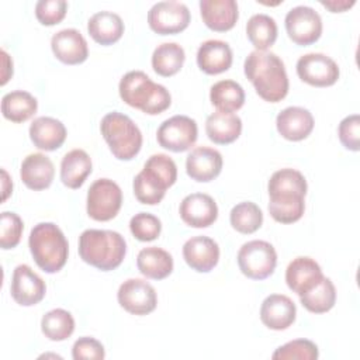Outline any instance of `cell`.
I'll use <instances>...</instances> for the list:
<instances>
[{
    "label": "cell",
    "mask_w": 360,
    "mask_h": 360,
    "mask_svg": "<svg viewBox=\"0 0 360 360\" xmlns=\"http://www.w3.org/2000/svg\"><path fill=\"white\" fill-rule=\"evenodd\" d=\"M245 76L256 93L269 103L281 101L288 93V76L283 60L269 51H253L245 59Z\"/></svg>",
    "instance_id": "1"
},
{
    "label": "cell",
    "mask_w": 360,
    "mask_h": 360,
    "mask_svg": "<svg viewBox=\"0 0 360 360\" xmlns=\"http://www.w3.org/2000/svg\"><path fill=\"white\" fill-rule=\"evenodd\" d=\"M127 253L124 236L108 229H86L79 236V255L83 262L101 270L117 269Z\"/></svg>",
    "instance_id": "2"
},
{
    "label": "cell",
    "mask_w": 360,
    "mask_h": 360,
    "mask_svg": "<svg viewBox=\"0 0 360 360\" xmlns=\"http://www.w3.org/2000/svg\"><path fill=\"white\" fill-rule=\"evenodd\" d=\"M118 91L124 103L149 115L160 114L172 104L169 90L165 86L152 82L142 70H131L125 73L120 80Z\"/></svg>",
    "instance_id": "3"
},
{
    "label": "cell",
    "mask_w": 360,
    "mask_h": 360,
    "mask_svg": "<svg viewBox=\"0 0 360 360\" xmlns=\"http://www.w3.org/2000/svg\"><path fill=\"white\" fill-rule=\"evenodd\" d=\"M176 180L177 166L174 160L165 153H156L145 162L143 169L135 176L134 194L139 202L156 205Z\"/></svg>",
    "instance_id": "4"
},
{
    "label": "cell",
    "mask_w": 360,
    "mask_h": 360,
    "mask_svg": "<svg viewBox=\"0 0 360 360\" xmlns=\"http://www.w3.org/2000/svg\"><path fill=\"white\" fill-rule=\"evenodd\" d=\"M28 246L37 266L45 273H58L66 264L69 243L53 222L37 224L31 229Z\"/></svg>",
    "instance_id": "5"
},
{
    "label": "cell",
    "mask_w": 360,
    "mask_h": 360,
    "mask_svg": "<svg viewBox=\"0 0 360 360\" xmlns=\"http://www.w3.org/2000/svg\"><path fill=\"white\" fill-rule=\"evenodd\" d=\"M100 131L111 153L120 160L134 159L142 148V134L125 114L112 111L103 117Z\"/></svg>",
    "instance_id": "6"
},
{
    "label": "cell",
    "mask_w": 360,
    "mask_h": 360,
    "mask_svg": "<svg viewBox=\"0 0 360 360\" xmlns=\"http://www.w3.org/2000/svg\"><path fill=\"white\" fill-rule=\"evenodd\" d=\"M239 270L252 280H264L274 273L277 253L271 243L266 240H249L238 252Z\"/></svg>",
    "instance_id": "7"
},
{
    "label": "cell",
    "mask_w": 360,
    "mask_h": 360,
    "mask_svg": "<svg viewBox=\"0 0 360 360\" xmlns=\"http://www.w3.org/2000/svg\"><path fill=\"white\" fill-rule=\"evenodd\" d=\"M122 205V191L110 179H97L87 191V214L94 221H110Z\"/></svg>",
    "instance_id": "8"
},
{
    "label": "cell",
    "mask_w": 360,
    "mask_h": 360,
    "mask_svg": "<svg viewBox=\"0 0 360 360\" xmlns=\"http://www.w3.org/2000/svg\"><path fill=\"white\" fill-rule=\"evenodd\" d=\"M197 122L187 115H173L165 120L158 128V142L172 152H186L197 141Z\"/></svg>",
    "instance_id": "9"
},
{
    "label": "cell",
    "mask_w": 360,
    "mask_h": 360,
    "mask_svg": "<svg viewBox=\"0 0 360 360\" xmlns=\"http://www.w3.org/2000/svg\"><path fill=\"white\" fill-rule=\"evenodd\" d=\"M188 7L180 1H159L148 11V24L152 31L160 35H170L184 31L190 24Z\"/></svg>",
    "instance_id": "10"
},
{
    "label": "cell",
    "mask_w": 360,
    "mask_h": 360,
    "mask_svg": "<svg viewBox=\"0 0 360 360\" xmlns=\"http://www.w3.org/2000/svg\"><path fill=\"white\" fill-rule=\"evenodd\" d=\"M285 30L292 42L297 45H311L322 34L321 15L308 6H297L285 15Z\"/></svg>",
    "instance_id": "11"
},
{
    "label": "cell",
    "mask_w": 360,
    "mask_h": 360,
    "mask_svg": "<svg viewBox=\"0 0 360 360\" xmlns=\"http://www.w3.org/2000/svg\"><path fill=\"white\" fill-rule=\"evenodd\" d=\"M298 77L315 87H328L338 82L339 66L325 53L311 52L302 55L297 62Z\"/></svg>",
    "instance_id": "12"
},
{
    "label": "cell",
    "mask_w": 360,
    "mask_h": 360,
    "mask_svg": "<svg viewBox=\"0 0 360 360\" xmlns=\"http://www.w3.org/2000/svg\"><path fill=\"white\" fill-rule=\"evenodd\" d=\"M118 304L132 315H148L158 305L155 288L142 278L125 280L117 292Z\"/></svg>",
    "instance_id": "13"
},
{
    "label": "cell",
    "mask_w": 360,
    "mask_h": 360,
    "mask_svg": "<svg viewBox=\"0 0 360 360\" xmlns=\"http://www.w3.org/2000/svg\"><path fill=\"white\" fill-rule=\"evenodd\" d=\"M307 188L308 186L304 174L290 167L274 172L267 184L270 202L304 201Z\"/></svg>",
    "instance_id": "14"
},
{
    "label": "cell",
    "mask_w": 360,
    "mask_h": 360,
    "mask_svg": "<svg viewBox=\"0 0 360 360\" xmlns=\"http://www.w3.org/2000/svg\"><path fill=\"white\" fill-rule=\"evenodd\" d=\"M10 292L18 305L31 307L42 301L46 285L28 264H18L13 271Z\"/></svg>",
    "instance_id": "15"
},
{
    "label": "cell",
    "mask_w": 360,
    "mask_h": 360,
    "mask_svg": "<svg viewBox=\"0 0 360 360\" xmlns=\"http://www.w3.org/2000/svg\"><path fill=\"white\" fill-rule=\"evenodd\" d=\"M180 218L193 228H207L218 218V205L214 198L205 193H193L186 195L179 207Z\"/></svg>",
    "instance_id": "16"
},
{
    "label": "cell",
    "mask_w": 360,
    "mask_h": 360,
    "mask_svg": "<svg viewBox=\"0 0 360 360\" xmlns=\"http://www.w3.org/2000/svg\"><path fill=\"white\" fill-rule=\"evenodd\" d=\"M183 257L193 270L208 273L218 264L219 246L208 236H193L183 245Z\"/></svg>",
    "instance_id": "17"
},
{
    "label": "cell",
    "mask_w": 360,
    "mask_h": 360,
    "mask_svg": "<svg viewBox=\"0 0 360 360\" xmlns=\"http://www.w3.org/2000/svg\"><path fill=\"white\" fill-rule=\"evenodd\" d=\"M51 48L55 58L65 65L83 63L89 56L87 42L75 28H65L53 34Z\"/></svg>",
    "instance_id": "18"
},
{
    "label": "cell",
    "mask_w": 360,
    "mask_h": 360,
    "mask_svg": "<svg viewBox=\"0 0 360 360\" xmlns=\"http://www.w3.org/2000/svg\"><path fill=\"white\" fill-rule=\"evenodd\" d=\"M222 163V155L217 149L198 146L187 155L186 172L193 180L207 183L219 176Z\"/></svg>",
    "instance_id": "19"
},
{
    "label": "cell",
    "mask_w": 360,
    "mask_h": 360,
    "mask_svg": "<svg viewBox=\"0 0 360 360\" xmlns=\"http://www.w3.org/2000/svg\"><path fill=\"white\" fill-rule=\"evenodd\" d=\"M297 315L294 301L284 294H271L260 307L262 322L273 330H284L292 325Z\"/></svg>",
    "instance_id": "20"
},
{
    "label": "cell",
    "mask_w": 360,
    "mask_h": 360,
    "mask_svg": "<svg viewBox=\"0 0 360 360\" xmlns=\"http://www.w3.org/2000/svg\"><path fill=\"white\" fill-rule=\"evenodd\" d=\"M323 274L321 266L308 256L295 257L285 270V283L290 290L295 294L302 295L304 292L314 288L321 280Z\"/></svg>",
    "instance_id": "21"
},
{
    "label": "cell",
    "mask_w": 360,
    "mask_h": 360,
    "mask_svg": "<svg viewBox=\"0 0 360 360\" xmlns=\"http://www.w3.org/2000/svg\"><path fill=\"white\" fill-rule=\"evenodd\" d=\"M200 13L204 24L217 32H225L233 28L239 11L235 0H201Z\"/></svg>",
    "instance_id": "22"
},
{
    "label": "cell",
    "mask_w": 360,
    "mask_h": 360,
    "mask_svg": "<svg viewBox=\"0 0 360 360\" xmlns=\"http://www.w3.org/2000/svg\"><path fill=\"white\" fill-rule=\"evenodd\" d=\"M278 134L288 141H302L314 129V117L304 107H287L276 118Z\"/></svg>",
    "instance_id": "23"
},
{
    "label": "cell",
    "mask_w": 360,
    "mask_h": 360,
    "mask_svg": "<svg viewBox=\"0 0 360 360\" xmlns=\"http://www.w3.org/2000/svg\"><path fill=\"white\" fill-rule=\"evenodd\" d=\"M20 176L28 188L39 191L48 188L52 184L55 167L46 155L31 153L22 160Z\"/></svg>",
    "instance_id": "24"
},
{
    "label": "cell",
    "mask_w": 360,
    "mask_h": 360,
    "mask_svg": "<svg viewBox=\"0 0 360 360\" xmlns=\"http://www.w3.org/2000/svg\"><path fill=\"white\" fill-rule=\"evenodd\" d=\"M197 65L207 75H219L232 65V49L221 39H208L197 51Z\"/></svg>",
    "instance_id": "25"
},
{
    "label": "cell",
    "mask_w": 360,
    "mask_h": 360,
    "mask_svg": "<svg viewBox=\"0 0 360 360\" xmlns=\"http://www.w3.org/2000/svg\"><path fill=\"white\" fill-rule=\"evenodd\" d=\"M65 125L52 117H38L30 125V138L41 150H56L66 139Z\"/></svg>",
    "instance_id": "26"
},
{
    "label": "cell",
    "mask_w": 360,
    "mask_h": 360,
    "mask_svg": "<svg viewBox=\"0 0 360 360\" xmlns=\"http://www.w3.org/2000/svg\"><path fill=\"white\" fill-rule=\"evenodd\" d=\"M205 132L214 143H232L242 132V120L233 112L215 111L205 121Z\"/></svg>",
    "instance_id": "27"
},
{
    "label": "cell",
    "mask_w": 360,
    "mask_h": 360,
    "mask_svg": "<svg viewBox=\"0 0 360 360\" xmlns=\"http://www.w3.org/2000/svg\"><path fill=\"white\" fill-rule=\"evenodd\" d=\"M91 158L83 149H72L60 162V180L69 188H79L91 173Z\"/></svg>",
    "instance_id": "28"
},
{
    "label": "cell",
    "mask_w": 360,
    "mask_h": 360,
    "mask_svg": "<svg viewBox=\"0 0 360 360\" xmlns=\"http://www.w3.org/2000/svg\"><path fill=\"white\" fill-rule=\"evenodd\" d=\"M136 266L145 277L163 280L173 271V257L162 248L149 246L139 250L136 256Z\"/></svg>",
    "instance_id": "29"
},
{
    "label": "cell",
    "mask_w": 360,
    "mask_h": 360,
    "mask_svg": "<svg viewBox=\"0 0 360 360\" xmlns=\"http://www.w3.org/2000/svg\"><path fill=\"white\" fill-rule=\"evenodd\" d=\"M87 31L97 44L111 45L122 37L124 22L112 11H98L89 18Z\"/></svg>",
    "instance_id": "30"
},
{
    "label": "cell",
    "mask_w": 360,
    "mask_h": 360,
    "mask_svg": "<svg viewBox=\"0 0 360 360\" xmlns=\"http://www.w3.org/2000/svg\"><path fill=\"white\" fill-rule=\"evenodd\" d=\"M38 110L37 98L24 90H14L3 96L1 112L4 118L13 122H25Z\"/></svg>",
    "instance_id": "31"
},
{
    "label": "cell",
    "mask_w": 360,
    "mask_h": 360,
    "mask_svg": "<svg viewBox=\"0 0 360 360\" xmlns=\"http://www.w3.org/2000/svg\"><path fill=\"white\" fill-rule=\"evenodd\" d=\"M184 59V49L179 44L163 42L158 45L152 53V68L158 75L169 77L181 69Z\"/></svg>",
    "instance_id": "32"
},
{
    "label": "cell",
    "mask_w": 360,
    "mask_h": 360,
    "mask_svg": "<svg viewBox=\"0 0 360 360\" xmlns=\"http://www.w3.org/2000/svg\"><path fill=\"white\" fill-rule=\"evenodd\" d=\"M210 100L218 111L233 112L242 108L245 103V91L242 86L233 80H219L211 86Z\"/></svg>",
    "instance_id": "33"
},
{
    "label": "cell",
    "mask_w": 360,
    "mask_h": 360,
    "mask_svg": "<svg viewBox=\"0 0 360 360\" xmlns=\"http://www.w3.org/2000/svg\"><path fill=\"white\" fill-rule=\"evenodd\" d=\"M246 34L256 51H266L277 39V24L267 14H255L246 24Z\"/></svg>",
    "instance_id": "34"
},
{
    "label": "cell",
    "mask_w": 360,
    "mask_h": 360,
    "mask_svg": "<svg viewBox=\"0 0 360 360\" xmlns=\"http://www.w3.org/2000/svg\"><path fill=\"white\" fill-rule=\"evenodd\" d=\"M300 301L305 309L314 314H323L333 308L336 302V288L330 278L322 277V280L309 291L300 295Z\"/></svg>",
    "instance_id": "35"
},
{
    "label": "cell",
    "mask_w": 360,
    "mask_h": 360,
    "mask_svg": "<svg viewBox=\"0 0 360 360\" xmlns=\"http://www.w3.org/2000/svg\"><path fill=\"white\" fill-rule=\"evenodd\" d=\"M41 330L49 340L60 342L68 339L75 330L72 314L62 308L48 311L41 319Z\"/></svg>",
    "instance_id": "36"
},
{
    "label": "cell",
    "mask_w": 360,
    "mask_h": 360,
    "mask_svg": "<svg viewBox=\"0 0 360 360\" xmlns=\"http://www.w3.org/2000/svg\"><path fill=\"white\" fill-rule=\"evenodd\" d=\"M231 225L235 231L249 235L256 232L263 224V212L252 201H243L236 204L229 214Z\"/></svg>",
    "instance_id": "37"
},
{
    "label": "cell",
    "mask_w": 360,
    "mask_h": 360,
    "mask_svg": "<svg viewBox=\"0 0 360 360\" xmlns=\"http://www.w3.org/2000/svg\"><path fill=\"white\" fill-rule=\"evenodd\" d=\"M319 356L318 346L308 339H295L287 342L285 345L276 349L271 354L274 360H288V359H298V360H316Z\"/></svg>",
    "instance_id": "38"
},
{
    "label": "cell",
    "mask_w": 360,
    "mask_h": 360,
    "mask_svg": "<svg viewBox=\"0 0 360 360\" xmlns=\"http://www.w3.org/2000/svg\"><path fill=\"white\" fill-rule=\"evenodd\" d=\"M131 233L141 242L155 240L162 231V222L149 212H138L129 221Z\"/></svg>",
    "instance_id": "39"
},
{
    "label": "cell",
    "mask_w": 360,
    "mask_h": 360,
    "mask_svg": "<svg viewBox=\"0 0 360 360\" xmlns=\"http://www.w3.org/2000/svg\"><path fill=\"white\" fill-rule=\"evenodd\" d=\"M0 246L1 249H13L15 248L22 235L24 224L22 219L15 212L4 211L0 217Z\"/></svg>",
    "instance_id": "40"
},
{
    "label": "cell",
    "mask_w": 360,
    "mask_h": 360,
    "mask_svg": "<svg viewBox=\"0 0 360 360\" xmlns=\"http://www.w3.org/2000/svg\"><path fill=\"white\" fill-rule=\"evenodd\" d=\"M68 11L65 0H39L35 4V17L42 25H55L60 22Z\"/></svg>",
    "instance_id": "41"
},
{
    "label": "cell",
    "mask_w": 360,
    "mask_h": 360,
    "mask_svg": "<svg viewBox=\"0 0 360 360\" xmlns=\"http://www.w3.org/2000/svg\"><path fill=\"white\" fill-rule=\"evenodd\" d=\"M360 117L357 114H352L345 117L338 128L339 139L342 145L353 152H357L360 148Z\"/></svg>",
    "instance_id": "42"
},
{
    "label": "cell",
    "mask_w": 360,
    "mask_h": 360,
    "mask_svg": "<svg viewBox=\"0 0 360 360\" xmlns=\"http://www.w3.org/2000/svg\"><path fill=\"white\" fill-rule=\"evenodd\" d=\"M305 211V202H270L269 212L271 218L280 224H292L301 219Z\"/></svg>",
    "instance_id": "43"
},
{
    "label": "cell",
    "mask_w": 360,
    "mask_h": 360,
    "mask_svg": "<svg viewBox=\"0 0 360 360\" xmlns=\"http://www.w3.org/2000/svg\"><path fill=\"white\" fill-rule=\"evenodd\" d=\"M72 357L75 360H101L105 357L104 346L97 339L90 336L79 338L72 347Z\"/></svg>",
    "instance_id": "44"
},
{
    "label": "cell",
    "mask_w": 360,
    "mask_h": 360,
    "mask_svg": "<svg viewBox=\"0 0 360 360\" xmlns=\"http://www.w3.org/2000/svg\"><path fill=\"white\" fill-rule=\"evenodd\" d=\"M1 63H3V72H1V84H6L7 80L13 76V60L10 59L8 53L1 49Z\"/></svg>",
    "instance_id": "45"
},
{
    "label": "cell",
    "mask_w": 360,
    "mask_h": 360,
    "mask_svg": "<svg viewBox=\"0 0 360 360\" xmlns=\"http://www.w3.org/2000/svg\"><path fill=\"white\" fill-rule=\"evenodd\" d=\"M321 4L329 8L332 13H342L350 8L354 4V1H321Z\"/></svg>",
    "instance_id": "46"
},
{
    "label": "cell",
    "mask_w": 360,
    "mask_h": 360,
    "mask_svg": "<svg viewBox=\"0 0 360 360\" xmlns=\"http://www.w3.org/2000/svg\"><path fill=\"white\" fill-rule=\"evenodd\" d=\"M1 174H3V191H4V194H3V201L8 197V194H10V191L13 190V183L11 181H8V174H7V172L3 169L1 170Z\"/></svg>",
    "instance_id": "47"
}]
</instances>
